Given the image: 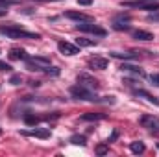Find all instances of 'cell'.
<instances>
[{
  "label": "cell",
  "instance_id": "cell-2",
  "mask_svg": "<svg viewBox=\"0 0 159 157\" xmlns=\"http://www.w3.org/2000/svg\"><path fill=\"white\" fill-rule=\"evenodd\" d=\"M70 94H72V98H76V100H83V102H98V98L94 96V91H89V89H85V87H81V85L70 87Z\"/></svg>",
  "mask_w": 159,
  "mask_h": 157
},
{
  "label": "cell",
  "instance_id": "cell-26",
  "mask_svg": "<svg viewBox=\"0 0 159 157\" xmlns=\"http://www.w3.org/2000/svg\"><path fill=\"white\" fill-rule=\"evenodd\" d=\"M9 70H11V67L6 61H0V72H9Z\"/></svg>",
  "mask_w": 159,
  "mask_h": 157
},
{
  "label": "cell",
  "instance_id": "cell-22",
  "mask_svg": "<svg viewBox=\"0 0 159 157\" xmlns=\"http://www.w3.org/2000/svg\"><path fill=\"white\" fill-rule=\"evenodd\" d=\"M22 118H24V122H26L28 126H35V124L39 122V117H35V115H30V113H26Z\"/></svg>",
  "mask_w": 159,
  "mask_h": 157
},
{
  "label": "cell",
  "instance_id": "cell-30",
  "mask_svg": "<svg viewBox=\"0 0 159 157\" xmlns=\"http://www.w3.org/2000/svg\"><path fill=\"white\" fill-rule=\"evenodd\" d=\"M7 15V6H0V17H6Z\"/></svg>",
  "mask_w": 159,
  "mask_h": 157
},
{
  "label": "cell",
  "instance_id": "cell-35",
  "mask_svg": "<svg viewBox=\"0 0 159 157\" xmlns=\"http://www.w3.org/2000/svg\"><path fill=\"white\" fill-rule=\"evenodd\" d=\"M157 148H159V144H157Z\"/></svg>",
  "mask_w": 159,
  "mask_h": 157
},
{
  "label": "cell",
  "instance_id": "cell-4",
  "mask_svg": "<svg viewBox=\"0 0 159 157\" xmlns=\"http://www.w3.org/2000/svg\"><path fill=\"white\" fill-rule=\"evenodd\" d=\"M76 81H78V85L85 87V89H89V91H98V89H100L98 79L93 78V76H91V74H87V72H81V74H78Z\"/></svg>",
  "mask_w": 159,
  "mask_h": 157
},
{
  "label": "cell",
  "instance_id": "cell-12",
  "mask_svg": "<svg viewBox=\"0 0 159 157\" xmlns=\"http://www.w3.org/2000/svg\"><path fill=\"white\" fill-rule=\"evenodd\" d=\"M131 37L137 41H152L154 39V34L146 32V30H133L131 32Z\"/></svg>",
  "mask_w": 159,
  "mask_h": 157
},
{
  "label": "cell",
  "instance_id": "cell-16",
  "mask_svg": "<svg viewBox=\"0 0 159 157\" xmlns=\"http://www.w3.org/2000/svg\"><path fill=\"white\" fill-rule=\"evenodd\" d=\"M9 57L11 59H28V56H26V52L22 50V48H11L9 50Z\"/></svg>",
  "mask_w": 159,
  "mask_h": 157
},
{
  "label": "cell",
  "instance_id": "cell-34",
  "mask_svg": "<svg viewBox=\"0 0 159 157\" xmlns=\"http://www.w3.org/2000/svg\"><path fill=\"white\" fill-rule=\"evenodd\" d=\"M0 133H2V129H0Z\"/></svg>",
  "mask_w": 159,
  "mask_h": 157
},
{
  "label": "cell",
  "instance_id": "cell-31",
  "mask_svg": "<svg viewBox=\"0 0 159 157\" xmlns=\"http://www.w3.org/2000/svg\"><path fill=\"white\" fill-rule=\"evenodd\" d=\"M80 6H91L93 4V0H78Z\"/></svg>",
  "mask_w": 159,
  "mask_h": 157
},
{
  "label": "cell",
  "instance_id": "cell-23",
  "mask_svg": "<svg viewBox=\"0 0 159 157\" xmlns=\"http://www.w3.org/2000/svg\"><path fill=\"white\" fill-rule=\"evenodd\" d=\"M94 152H96V155H106V154L109 152V142H107V144H98V146L94 148Z\"/></svg>",
  "mask_w": 159,
  "mask_h": 157
},
{
  "label": "cell",
  "instance_id": "cell-5",
  "mask_svg": "<svg viewBox=\"0 0 159 157\" xmlns=\"http://www.w3.org/2000/svg\"><path fill=\"white\" fill-rule=\"evenodd\" d=\"M76 28H78L80 32L93 34V35H98V37H104V35H106V30H104V28H100V26H98V24H94V22H78V24H76Z\"/></svg>",
  "mask_w": 159,
  "mask_h": 157
},
{
  "label": "cell",
  "instance_id": "cell-11",
  "mask_svg": "<svg viewBox=\"0 0 159 157\" xmlns=\"http://www.w3.org/2000/svg\"><path fill=\"white\" fill-rule=\"evenodd\" d=\"M133 94L135 96H141V98H146L150 104H154V105H159V100L154 96V94H150L148 91H144V89H133Z\"/></svg>",
  "mask_w": 159,
  "mask_h": 157
},
{
  "label": "cell",
  "instance_id": "cell-21",
  "mask_svg": "<svg viewBox=\"0 0 159 157\" xmlns=\"http://www.w3.org/2000/svg\"><path fill=\"white\" fill-rule=\"evenodd\" d=\"M85 135H72L70 137V142L72 144H76V146H85Z\"/></svg>",
  "mask_w": 159,
  "mask_h": 157
},
{
  "label": "cell",
  "instance_id": "cell-9",
  "mask_svg": "<svg viewBox=\"0 0 159 157\" xmlns=\"http://www.w3.org/2000/svg\"><path fill=\"white\" fill-rule=\"evenodd\" d=\"M65 17L70 19V20H76V22H94L93 17H89V15H85V13H81V11H67Z\"/></svg>",
  "mask_w": 159,
  "mask_h": 157
},
{
  "label": "cell",
  "instance_id": "cell-8",
  "mask_svg": "<svg viewBox=\"0 0 159 157\" xmlns=\"http://www.w3.org/2000/svg\"><path fill=\"white\" fill-rule=\"evenodd\" d=\"M87 65H89L91 69H94V70H106L107 65H109V61H107L106 57H98V56H94V57H91V59L87 61Z\"/></svg>",
  "mask_w": 159,
  "mask_h": 157
},
{
  "label": "cell",
  "instance_id": "cell-10",
  "mask_svg": "<svg viewBox=\"0 0 159 157\" xmlns=\"http://www.w3.org/2000/svg\"><path fill=\"white\" fill-rule=\"evenodd\" d=\"M120 70H122V72H131V74H135V76H139V78H144V76H146V72H144L143 69H139L137 65H131V63H124V65L120 67Z\"/></svg>",
  "mask_w": 159,
  "mask_h": 157
},
{
  "label": "cell",
  "instance_id": "cell-13",
  "mask_svg": "<svg viewBox=\"0 0 159 157\" xmlns=\"http://www.w3.org/2000/svg\"><path fill=\"white\" fill-rule=\"evenodd\" d=\"M30 61H34L35 65H39L41 70H46L48 67H50V59L48 57H39V56H35V57H28Z\"/></svg>",
  "mask_w": 159,
  "mask_h": 157
},
{
  "label": "cell",
  "instance_id": "cell-33",
  "mask_svg": "<svg viewBox=\"0 0 159 157\" xmlns=\"http://www.w3.org/2000/svg\"><path fill=\"white\" fill-rule=\"evenodd\" d=\"M39 2H57V0H39Z\"/></svg>",
  "mask_w": 159,
  "mask_h": 157
},
{
  "label": "cell",
  "instance_id": "cell-28",
  "mask_svg": "<svg viewBox=\"0 0 159 157\" xmlns=\"http://www.w3.org/2000/svg\"><path fill=\"white\" fill-rule=\"evenodd\" d=\"M150 81H152L154 85H157V87H159V74H152V76H150Z\"/></svg>",
  "mask_w": 159,
  "mask_h": 157
},
{
  "label": "cell",
  "instance_id": "cell-20",
  "mask_svg": "<svg viewBox=\"0 0 159 157\" xmlns=\"http://www.w3.org/2000/svg\"><path fill=\"white\" fill-rule=\"evenodd\" d=\"M76 44H78L80 48H87V46H94V44H96V41L85 39V37H78V39H76Z\"/></svg>",
  "mask_w": 159,
  "mask_h": 157
},
{
  "label": "cell",
  "instance_id": "cell-15",
  "mask_svg": "<svg viewBox=\"0 0 159 157\" xmlns=\"http://www.w3.org/2000/svg\"><path fill=\"white\" fill-rule=\"evenodd\" d=\"M104 118H106L104 113H85V115H81L83 122H96V120H104Z\"/></svg>",
  "mask_w": 159,
  "mask_h": 157
},
{
  "label": "cell",
  "instance_id": "cell-6",
  "mask_svg": "<svg viewBox=\"0 0 159 157\" xmlns=\"http://www.w3.org/2000/svg\"><path fill=\"white\" fill-rule=\"evenodd\" d=\"M139 124L150 131H159V118L154 117V115H143L139 118Z\"/></svg>",
  "mask_w": 159,
  "mask_h": 157
},
{
  "label": "cell",
  "instance_id": "cell-25",
  "mask_svg": "<svg viewBox=\"0 0 159 157\" xmlns=\"http://www.w3.org/2000/svg\"><path fill=\"white\" fill-rule=\"evenodd\" d=\"M113 30H117V32H128L129 24H113Z\"/></svg>",
  "mask_w": 159,
  "mask_h": 157
},
{
  "label": "cell",
  "instance_id": "cell-3",
  "mask_svg": "<svg viewBox=\"0 0 159 157\" xmlns=\"http://www.w3.org/2000/svg\"><path fill=\"white\" fill-rule=\"evenodd\" d=\"M124 7H139V9H148V11H156L159 9V0H126L122 2Z\"/></svg>",
  "mask_w": 159,
  "mask_h": 157
},
{
  "label": "cell",
  "instance_id": "cell-7",
  "mask_svg": "<svg viewBox=\"0 0 159 157\" xmlns=\"http://www.w3.org/2000/svg\"><path fill=\"white\" fill-rule=\"evenodd\" d=\"M57 50L65 56H76L80 54V46L78 44H72V43H67V41H59L57 43Z\"/></svg>",
  "mask_w": 159,
  "mask_h": 157
},
{
  "label": "cell",
  "instance_id": "cell-24",
  "mask_svg": "<svg viewBox=\"0 0 159 157\" xmlns=\"http://www.w3.org/2000/svg\"><path fill=\"white\" fill-rule=\"evenodd\" d=\"M20 81H22V76H20V74H13V76L9 78V83H11V85H19Z\"/></svg>",
  "mask_w": 159,
  "mask_h": 157
},
{
  "label": "cell",
  "instance_id": "cell-27",
  "mask_svg": "<svg viewBox=\"0 0 159 157\" xmlns=\"http://www.w3.org/2000/svg\"><path fill=\"white\" fill-rule=\"evenodd\" d=\"M148 20L150 22H159V13H150L148 15Z\"/></svg>",
  "mask_w": 159,
  "mask_h": 157
},
{
  "label": "cell",
  "instance_id": "cell-29",
  "mask_svg": "<svg viewBox=\"0 0 159 157\" xmlns=\"http://www.w3.org/2000/svg\"><path fill=\"white\" fill-rule=\"evenodd\" d=\"M19 0H0V6H9V4H17Z\"/></svg>",
  "mask_w": 159,
  "mask_h": 157
},
{
  "label": "cell",
  "instance_id": "cell-18",
  "mask_svg": "<svg viewBox=\"0 0 159 157\" xmlns=\"http://www.w3.org/2000/svg\"><path fill=\"white\" fill-rule=\"evenodd\" d=\"M111 56H113V57H117V59H137V57H139L135 52H126V54H120V52H111Z\"/></svg>",
  "mask_w": 159,
  "mask_h": 157
},
{
  "label": "cell",
  "instance_id": "cell-14",
  "mask_svg": "<svg viewBox=\"0 0 159 157\" xmlns=\"http://www.w3.org/2000/svg\"><path fill=\"white\" fill-rule=\"evenodd\" d=\"M24 135L39 137V139H48L50 137V129H32V131H24Z\"/></svg>",
  "mask_w": 159,
  "mask_h": 157
},
{
  "label": "cell",
  "instance_id": "cell-17",
  "mask_svg": "<svg viewBox=\"0 0 159 157\" xmlns=\"http://www.w3.org/2000/svg\"><path fill=\"white\" fill-rule=\"evenodd\" d=\"M129 150H131V154L139 155V154H144L146 146H144V142H141V141H135V142H131V144H129Z\"/></svg>",
  "mask_w": 159,
  "mask_h": 157
},
{
  "label": "cell",
  "instance_id": "cell-1",
  "mask_svg": "<svg viewBox=\"0 0 159 157\" xmlns=\"http://www.w3.org/2000/svg\"><path fill=\"white\" fill-rule=\"evenodd\" d=\"M0 34L9 37V39H39L37 34H32V32H26L22 30L20 26L17 24H11V26H0Z\"/></svg>",
  "mask_w": 159,
  "mask_h": 157
},
{
  "label": "cell",
  "instance_id": "cell-19",
  "mask_svg": "<svg viewBox=\"0 0 159 157\" xmlns=\"http://www.w3.org/2000/svg\"><path fill=\"white\" fill-rule=\"evenodd\" d=\"M129 20H131V17H129L128 13H119V15L113 19V24H129Z\"/></svg>",
  "mask_w": 159,
  "mask_h": 157
},
{
  "label": "cell",
  "instance_id": "cell-32",
  "mask_svg": "<svg viewBox=\"0 0 159 157\" xmlns=\"http://www.w3.org/2000/svg\"><path fill=\"white\" fill-rule=\"evenodd\" d=\"M117 137H119V131H113V135H111V139H109V142H113V141H115Z\"/></svg>",
  "mask_w": 159,
  "mask_h": 157
}]
</instances>
